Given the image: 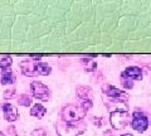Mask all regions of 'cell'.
I'll list each match as a JSON object with an SVG mask.
<instances>
[{
	"mask_svg": "<svg viewBox=\"0 0 151 136\" xmlns=\"http://www.w3.org/2000/svg\"><path fill=\"white\" fill-rule=\"evenodd\" d=\"M5 129H6V130H5V131H6V134H8L9 136H18V134H17V129L14 127L13 125L6 126Z\"/></svg>",
	"mask_w": 151,
	"mask_h": 136,
	"instance_id": "d6986e66",
	"label": "cell"
},
{
	"mask_svg": "<svg viewBox=\"0 0 151 136\" xmlns=\"http://www.w3.org/2000/svg\"><path fill=\"white\" fill-rule=\"evenodd\" d=\"M76 95H77V98L79 100V105L82 106V109L84 111H88L89 109H92L93 93L88 86H77V88H76Z\"/></svg>",
	"mask_w": 151,
	"mask_h": 136,
	"instance_id": "277c9868",
	"label": "cell"
},
{
	"mask_svg": "<svg viewBox=\"0 0 151 136\" xmlns=\"http://www.w3.org/2000/svg\"><path fill=\"white\" fill-rule=\"evenodd\" d=\"M30 88H32V95L33 98L39 100L42 102H48L50 98V91L49 88L45 86L44 83H42L39 81H33L30 83Z\"/></svg>",
	"mask_w": 151,
	"mask_h": 136,
	"instance_id": "8992f818",
	"label": "cell"
},
{
	"mask_svg": "<svg viewBox=\"0 0 151 136\" xmlns=\"http://www.w3.org/2000/svg\"><path fill=\"white\" fill-rule=\"evenodd\" d=\"M45 114H47V109L40 104H37L30 109V116H34L37 119H42Z\"/></svg>",
	"mask_w": 151,
	"mask_h": 136,
	"instance_id": "4fadbf2b",
	"label": "cell"
},
{
	"mask_svg": "<svg viewBox=\"0 0 151 136\" xmlns=\"http://www.w3.org/2000/svg\"><path fill=\"white\" fill-rule=\"evenodd\" d=\"M15 88H8V90L4 91L3 93V98L4 100H12V98L15 96Z\"/></svg>",
	"mask_w": 151,
	"mask_h": 136,
	"instance_id": "e0dca14e",
	"label": "cell"
},
{
	"mask_svg": "<svg viewBox=\"0 0 151 136\" xmlns=\"http://www.w3.org/2000/svg\"><path fill=\"white\" fill-rule=\"evenodd\" d=\"M131 126H132V129L136 130L137 132H145L149 127V120L142 112L135 111L134 114H132Z\"/></svg>",
	"mask_w": 151,
	"mask_h": 136,
	"instance_id": "52a82bcc",
	"label": "cell"
},
{
	"mask_svg": "<svg viewBox=\"0 0 151 136\" xmlns=\"http://www.w3.org/2000/svg\"><path fill=\"white\" fill-rule=\"evenodd\" d=\"M122 79H131V81H140L142 79V71L140 67L132 65V67H127L124 72L121 73Z\"/></svg>",
	"mask_w": 151,
	"mask_h": 136,
	"instance_id": "ba28073f",
	"label": "cell"
},
{
	"mask_svg": "<svg viewBox=\"0 0 151 136\" xmlns=\"http://www.w3.org/2000/svg\"><path fill=\"white\" fill-rule=\"evenodd\" d=\"M30 58H32L33 60H35V62L38 63V62H40L42 55H39V54H32V55H30Z\"/></svg>",
	"mask_w": 151,
	"mask_h": 136,
	"instance_id": "7402d4cb",
	"label": "cell"
},
{
	"mask_svg": "<svg viewBox=\"0 0 151 136\" xmlns=\"http://www.w3.org/2000/svg\"><path fill=\"white\" fill-rule=\"evenodd\" d=\"M33 102V98H30V96L28 95H20L18 97V104L20 106H24V107H29Z\"/></svg>",
	"mask_w": 151,
	"mask_h": 136,
	"instance_id": "2e32d148",
	"label": "cell"
},
{
	"mask_svg": "<svg viewBox=\"0 0 151 136\" xmlns=\"http://www.w3.org/2000/svg\"><path fill=\"white\" fill-rule=\"evenodd\" d=\"M3 115H4V119H5L8 122H14L17 119H18V109L14 105L12 104H4L3 106Z\"/></svg>",
	"mask_w": 151,
	"mask_h": 136,
	"instance_id": "9c48e42d",
	"label": "cell"
},
{
	"mask_svg": "<svg viewBox=\"0 0 151 136\" xmlns=\"http://www.w3.org/2000/svg\"><path fill=\"white\" fill-rule=\"evenodd\" d=\"M20 69H22V73L27 77H35L38 76V72H37V68H35V63H33L32 60H22L20 63Z\"/></svg>",
	"mask_w": 151,
	"mask_h": 136,
	"instance_id": "30bf717a",
	"label": "cell"
},
{
	"mask_svg": "<svg viewBox=\"0 0 151 136\" xmlns=\"http://www.w3.org/2000/svg\"><path fill=\"white\" fill-rule=\"evenodd\" d=\"M14 82H15V74H14V72L12 71V68L0 71V83H1L3 86L13 84Z\"/></svg>",
	"mask_w": 151,
	"mask_h": 136,
	"instance_id": "8fae6325",
	"label": "cell"
},
{
	"mask_svg": "<svg viewBox=\"0 0 151 136\" xmlns=\"http://www.w3.org/2000/svg\"><path fill=\"white\" fill-rule=\"evenodd\" d=\"M92 122L96 126H101L102 125V117H101V119H100V117H96V116L92 117Z\"/></svg>",
	"mask_w": 151,
	"mask_h": 136,
	"instance_id": "44dd1931",
	"label": "cell"
},
{
	"mask_svg": "<svg viewBox=\"0 0 151 136\" xmlns=\"http://www.w3.org/2000/svg\"><path fill=\"white\" fill-rule=\"evenodd\" d=\"M121 136H132L131 134H124V135H121Z\"/></svg>",
	"mask_w": 151,
	"mask_h": 136,
	"instance_id": "603a6c76",
	"label": "cell"
},
{
	"mask_svg": "<svg viewBox=\"0 0 151 136\" xmlns=\"http://www.w3.org/2000/svg\"><path fill=\"white\" fill-rule=\"evenodd\" d=\"M12 64H13V58L10 55H3V57L0 58V71L12 68Z\"/></svg>",
	"mask_w": 151,
	"mask_h": 136,
	"instance_id": "9a60e30c",
	"label": "cell"
},
{
	"mask_svg": "<svg viewBox=\"0 0 151 136\" xmlns=\"http://www.w3.org/2000/svg\"><path fill=\"white\" fill-rule=\"evenodd\" d=\"M102 92L105 93L107 97H110V100L113 102H127L130 98V95L126 93L125 91H121L119 88H116L115 86L111 84H103L102 87Z\"/></svg>",
	"mask_w": 151,
	"mask_h": 136,
	"instance_id": "5b68a950",
	"label": "cell"
},
{
	"mask_svg": "<svg viewBox=\"0 0 151 136\" xmlns=\"http://www.w3.org/2000/svg\"><path fill=\"white\" fill-rule=\"evenodd\" d=\"M35 68H37V72H38V76H48V74L52 72V68L49 67L48 63L45 62H38L35 63Z\"/></svg>",
	"mask_w": 151,
	"mask_h": 136,
	"instance_id": "5bb4252c",
	"label": "cell"
},
{
	"mask_svg": "<svg viewBox=\"0 0 151 136\" xmlns=\"http://www.w3.org/2000/svg\"><path fill=\"white\" fill-rule=\"evenodd\" d=\"M87 111H84L82 109L81 105H76V104H68L65 105L62 111H60V116H62V121L65 122H79L82 121V119H84Z\"/></svg>",
	"mask_w": 151,
	"mask_h": 136,
	"instance_id": "7a4b0ae2",
	"label": "cell"
},
{
	"mask_svg": "<svg viewBox=\"0 0 151 136\" xmlns=\"http://www.w3.org/2000/svg\"><path fill=\"white\" fill-rule=\"evenodd\" d=\"M86 125L83 122H65V121H57L55 131L58 136H79L84 132Z\"/></svg>",
	"mask_w": 151,
	"mask_h": 136,
	"instance_id": "6da1fadb",
	"label": "cell"
},
{
	"mask_svg": "<svg viewBox=\"0 0 151 136\" xmlns=\"http://www.w3.org/2000/svg\"><path fill=\"white\" fill-rule=\"evenodd\" d=\"M124 87L125 88H132L134 87V81H131V79H124Z\"/></svg>",
	"mask_w": 151,
	"mask_h": 136,
	"instance_id": "ffe728a7",
	"label": "cell"
},
{
	"mask_svg": "<svg viewBox=\"0 0 151 136\" xmlns=\"http://www.w3.org/2000/svg\"><path fill=\"white\" fill-rule=\"evenodd\" d=\"M45 135H47V132L44 129H35V130H33L30 134V136H45Z\"/></svg>",
	"mask_w": 151,
	"mask_h": 136,
	"instance_id": "ac0fdd59",
	"label": "cell"
},
{
	"mask_svg": "<svg viewBox=\"0 0 151 136\" xmlns=\"http://www.w3.org/2000/svg\"><path fill=\"white\" fill-rule=\"evenodd\" d=\"M94 57H97L96 54H92V55H87V57H84L82 60L84 63V68H86V72H94L97 68V63L93 60Z\"/></svg>",
	"mask_w": 151,
	"mask_h": 136,
	"instance_id": "7c38bea8",
	"label": "cell"
},
{
	"mask_svg": "<svg viewBox=\"0 0 151 136\" xmlns=\"http://www.w3.org/2000/svg\"><path fill=\"white\" fill-rule=\"evenodd\" d=\"M0 136H5V134H4V132H1V131H0Z\"/></svg>",
	"mask_w": 151,
	"mask_h": 136,
	"instance_id": "cb8c5ba5",
	"label": "cell"
},
{
	"mask_svg": "<svg viewBox=\"0 0 151 136\" xmlns=\"http://www.w3.org/2000/svg\"><path fill=\"white\" fill-rule=\"evenodd\" d=\"M131 120V116L127 111L124 110H115L110 112V122L111 126L116 130H120V129H125L127 125H129Z\"/></svg>",
	"mask_w": 151,
	"mask_h": 136,
	"instance_id": "3957f363",
	"label": "cell"
}]
</instances>
